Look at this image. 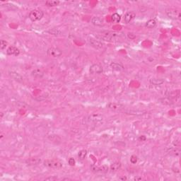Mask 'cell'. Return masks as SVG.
I'll list each match as a JSON object with an SVG mask.
<instances>
[{"label": "cell", "mask_w": 181, "mask_h": 181, "mask_svg": "<svg viewBox=\"0 0 181 181\" xmlns=\"http://www.w3.org/2000/svg\"><path fill=\"white\" fill-rule=\"evenodd\" d=\"M43 164L45 166L50 168L60 169L62 167V163L57 160H53V159H47L44 161Z\"/></svg>", "instance_id": "6da1fadb"}, {"label": "cell", "mask_w": 181, "mask_h": 181, "mask_svg": "<svg viewBox=\"0 0 181 181\" xmlns=\"http://www.w3.org/2000/svg\"><path fill=\"white\" fill-rule=\"evenodd\" d=\"M43 16H44V13L43 11L39 9H34L30 11L28 17H29L30 21L34 22V21H40L43 18Z\"/></svg>", "instance_id": "7a4b0ae2"}, {"label": "cell", "mask_w": 181, "mask_h": 181, "mask_svg": "<svg viewBox=\"0 0 181 181\" xmlns=\"http://www.w3.org/2000/svg\"><path fill=\"white\" fill-rule=\"evenodd\" d=\"M166 15L168 16V17L171 19L173 20H178L180 19V11L179 10L176 9H168L166 11Z\"/></svg>", "instance_id": "3957f363"}, {"label": "cell", "mask_w": 181, "mask_h": 181, "mask_svg": "<svg viewBox=\"0 0 181 181\" xmlns=\"http://www.w3.org/2000/svg\"><path fill=\"white\" fill-rule=\"evenodd\" d=\"M47 54L49 57H53V58H57V57H60L62 55V50L60 48L56 47H52L47 50Z\"/></svg>", "instance_id": "277c9868"}, {"label": "cell", "mask_w": 181, "mask_h": 181, "mask_svg": "<svg viewBox=\"0 0 181 181\" xmlns=\"http://www.w3.org/2000/svg\"><path fill=\"white\" fill-rule=\"evenodd\" d=\"M89 72L91 74H101L103 72V69L99 64H93L90 66Z\"/></svg>", "instance_id": "5b68a950"}, {"label": "cell", "mask_w": 181, "mask_h": 181, "mask_svg": "<svg viewBox=\"0 0 181 181\" xmlns=\"http://www.w3.org/2000/svg\"><path fill=\"white\" fill-rule=\"evenodd\" d=\"M88 42L93 47L97 49V50H100V49H102L104 45L100 40H95L93 38H89Z\"/></svg>", "instance_id": "8992f818"}, {"label": "cell", "mask_w": 181, "mask_h": 181, "mask_svg": "<svg viewBox=\"0 0 181 181\" xmlns=\"http://www.w3.org/2000/svg\"><path fill=\"white\" fill-rule=\"evenodd\" d=\"M116 36V33H113L111 32H103L100 34L99 38L106 41H111Z\"/></svg>", "instance_id": "52a82bcc"}, {"label": "cell", "mask_w": 181, "mask_h": 181, "mask_svg": "<svg viewBox=\"0 0 181 181\" xmlns=\"http://www.w3.org/2000/svg\"><path fill=\"white\" fill-rule=\"evenodd\" d=\"M9 76L11 78V79L16 81V82H23V76H21L19 73L15 72V71H13V70L9 71Z\"/></svg>", "instance_id": "ba28073f"}, {"label": "cell", "mask_w": 181, "mask_h": 181, "mask_svg": "<svg viewBox=\"0 0 181 181\" xmlns=\"http://www.w3.org/2000/svg\"><path fill=\"white\" fill-rule=\"evenodd\" d=\"M108 167L107 166H91V170L94 172H97V173H106L108 171Z\"/></svg>", "instance_id": "9c48e42d"}, {"label": "cell", "mask_w": 181, "mask_h": 181, "mask_svg": "<svg viewBox=\"0 0 181 181\" xmlns=\"http://www.w3.org/2000/svg\"><path fill=\"white\" fill-rule=\"evenodd\" d=\"M7 54L8 55L18 56L20 54V50L14 46H10L7 50Z\"/></svg>", "instance_id": "30bf717a"}, {"label": "cell", "mask_w": 181, "mask_h": 181, "mask_svg": "<svg viewBox=\"0 0 181 181\" xmlns=\"http://www.w3.org/2000/svg\"><path fill=\"white\" fill-rule=\"evenodd\" d=\"M91 22L93 25L95 26H102L104 24L103 19L98 16L92 17V18H91Z\"/></svg>", "instance_id": "8fae6325"}, {"label": "cell", "mask_w": 181, "mask_h": 181, "mask_svg": "<svg viewBox=\"0 0 181 181\" xmlns=\"http://www.w3.org/2000/svg\"><path fill=\"white\" fill-rule=\"evenodd\" d=\"M31 76L36 79H41L44 76V72L40 69H35L32 71Z\"/></svg>", "instance_id": "7c38bea8"}, {"label": "cell", "mask_w": 181, "mask_h": 181, "mask_svg": "<svg viewBox=\"0 0 181 181\" xmlns=\"http://www.w3.org/2000/svg\"><path fill=\"white\" fill-rule=\"evenodd\" d=\"M136 14L134 11H128L127 13H126L124 17V21L126 24H129L130 21H132L133 19L135 17Z\"/></svg>", "instance_id": "4fadbf2b"}, {"label": "cell", "mask_w": 181, "mask_h": 181, "mask_svg": "<svg viewBox=\"0 0 181 181\" xmlns=\"http://www.w3.org/2000/svg\"><path fill=\"white\" fill-rule=\"evenodd\" d=\"M41 160L40 159L37 157H32L30 159H28L26 161V163L28 166H35V165H38L40 163Z\"/></svg>", "instance_id": "5bb4252c"}, {"label": "cell", "mask_w": 181, "mask_h": 181, "mask_svg": "<svg viewBox=\"0 0 181 181\" xmlns=\"http://www.w3.org/2000/svg\"><path fill=\"white\" fill-rule=\"evenodd\" d=\"M111 67L112 68L113 70L116 71V72H122L124 70V66L119 62H112L111 64Z\"/></svg>", "instance_id": "9a60e30c"}, {"label": "cell", "mask_w": 181, "mask_h": 181, "mask_svg": "<svg viewBox=\"0 0 181 181\" xmlns=\"http://www.w3.org/2000/svg\"><path fill=\"white\" fill-rule=\"evenodd\" d=\"M164 83V80L163 79H158V78H154V79H151L150 80V84L153 86H160V85L163 84Z\"/></svg>", "instance_id": "2e32d148"}, {"label": "cell", "mask_w": 181, "mask_h": 181, "mask_svg": "<svg viewBox=\"0 0 181 181\" xmlns=\"http://www.w3.org/2000/svg\"><path fill=\"white\" fill-rule=\"evenodd\" d=\"M121 167V163L120 162H115V163H113L112 165L110 167V169L111 170V171L115 172L117 170H119Z\"/></svg>", "instance_id": "e0dca14e"}, {"label": "cell", "mask_w": 181, "mask_h": 181, "mask_svg": "<svg viewBox=\"0 0 181 181\" xmlns=\"http://www.w3.org/2000/svg\"><path fill=\"white\" fill-rule=\"evenodd\" d=\"M156 21L155 19H150L146 23L145 26L148 28H153L156 26Z\"/></svg>", "instance_id": "ac0fdd59"}, {"label": "cell", "mask_w": 181, "mask_h": 181, "mask_svg": "<svg viewBox=\"0 0 181 181\" xmlns=\"http://www.w3.org/2000/svg\"><path fill=\"white\" fill-rule=\"evenodd\" d=\"M111 20L114 23H119L121 20V16L118 13H115L111 16Z\"/></svg>", "instance_id": "d6986e66"}, {"label": "cell", "mask_w": 181, "mask_h": 181, "mask_svg": "<svg viewBox=\"0 0 181 181\" xmlns=\"http://www.w3.org/2000/svg\"><path fill=\"white\" fill-rule=\"evenodd\" d=\"M47 33L53 36H60L62 33L61 30H60L58 28H51V29L47 30Z\"/></svg>", "instance_id": "ffe728a7"}, {"label": "cell", "mask_w": 181, "mask_h": 181, "mask_svg": "<svg viewBox=\"0 0 181 181\" xmlns=\"http://www.w3.org/2000/svg\"><path fill=\"white\" fill-rule=\"evenodd\" d=\"M60 4V1H55V0H48V1H45V4L47 7H56V6H58Z\"/></svg>", "instance_id": "44dd1931"}, {"label": "cell", "mask_w": 181, "mask_h": 181, "mask_svg": "<svg viewBox=\"0 0 181 181\" xmlns=\"http://www.w3.org/2000/svg\"><path fill=\"white\" fill-rule=\"evenodd\" d=\"M86 155H87V151H86V150H81V151L79 152V153H78V157H79V159H80V160H84V159L86 157Z\"/></svg>", "instance_id": "7402d4cb"}, {"label": "cell", "mask_w": 181, "mask_h": 181, "mask_svg": "<svg viewBox=\"0 0 181 181\" xmlns=\"http://www.w3.org/2000/svg\"><path fill=\"white\" fill-rule=\"evenodd\" d=\"M108 107L112 110H120L122 108L120 105H118L116 103H110L108 105Z\"/></svg>", "instance_id": "603a6c76"}, {"label": "cell", "mask_w": 181, "mask_h": 181, "mask_svg": "<svg viewBox=\"0 0 181 181\" xmlns=\"http://www.w3.org/2000/svg\"><path fill=\"white\" fill-rule=\"evenodd\" d=\"M7 45H8V43H7V42L6 40H1V41H0V47H1V50L5 49L7 47Z\"/></svg>", "instance_id": "cb8c5ba5"}, {"label": "cell", "mask_w": 181, "mask_h": 181, "mask_svg": "<svg viewBox=\"0 0 181 181\" xmlns=\"http://www.w3.org/2000/svg\"><path fill=\"white\" fill-rule=\"evenodd\" d=\"M137 161H138V158H137V156H135V155H132V156H131V158H130V162H131L132 164H135V163H137Z\"/></svg>", "instance_id": "d4e9b609"}, {"label": "cell", "mask_w": 181, "mask_h": 181, "mask_svg": "<svg viewBox=\"0 0 181 181\" xmlns=\"http://www.w3.org/2000/svg\"><path fill=\"white\" fill-rule=\"evenodd\" d=\"M75 163H76V161H75L74 159H73V158H70V159L68 160V163H69V166H74L75 165Z\"/></svg>", "instance_id": "484cf974"}, {"label": "cell", "mask_w": 181, "mask_h": 181, "mask_svg": "<svg viewBox=\"0 0 181 181\" xmlns=\"http://www.w3.org/2000/svg\"><path fill=\"white\" fill-rule=\"evenodd\" d=\"M57 178L56 176H53V177H49L45 178V180H57Z\"/></svg>", "instance_id": "4316f807"}, {"label": "cell", "mask_w": 181, "mask_h": 181, "mask_svg": "<svg viewBox=\"0 0 181 181\" xmlns=\"http://www.w3.org/2000/svg\"><path fill=\"white\" fill-rule=\"evenodd\" d=\"M120 180H126L127 178L125 177V176H123V177L120 178Z\"/></svg>", "instance_id": "83f0119b"}, {"label": "cell", "mask_w": 181, "mask_h": 181, "mask_svg": "<svg viewBox=\"0 0 181 181\" xmlns=\"http://www.w3.org/2000/svg\"><path fill=\"white\" fill-rule=\"evenodd\" d=\"M134 180H142V178H135L134 179Z\"/></svg>", "instance_id": "f1b7e54d"}]
</instances>
